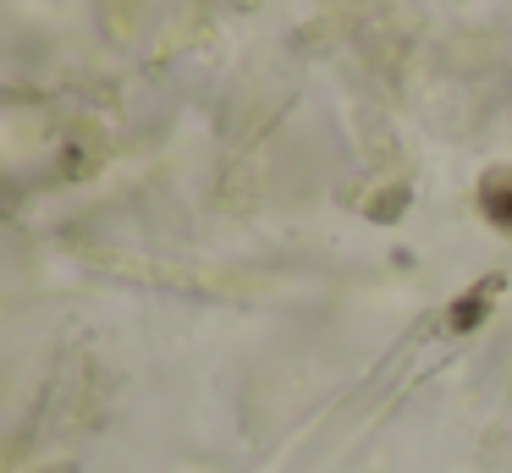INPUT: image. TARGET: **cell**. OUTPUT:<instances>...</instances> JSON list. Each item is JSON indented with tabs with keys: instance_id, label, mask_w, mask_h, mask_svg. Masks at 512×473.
Instances as JSON below:
<instances>
[{
	"instance_id": "cell-1",
	"label": "cell",
	"mask_w": 512,
	"mask_h": 473,
	"mask_svg": "<svg viewBox=\"0 0 512 473\" xmlns=\"http://www.w3.org/2000/svg\"><path fill=\"white\" fill-rule=\"evenodd\" d=\"M485 209H490V220L512 226V176H490L485 182Z\"/></svg>"
},
{
	"instance_id": "cell-2",
	"label": "cell",
	"mask_w": 512,
	"mask_h": 473,
	"mask_svg": "<svg viewBox=\"0 0 512 473\" xmlns=\"http://www.w3.org/2000/svg\"><path fill=\"white\" fill-rule=\"evenodd\" d=\"M485 297H490V286H485V292H474V297H463V303H457V314H452V330H468V325H474V319L485 314V308H479Z\"/></svg>"
}]
</instances>
